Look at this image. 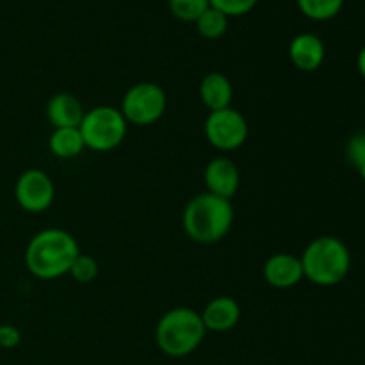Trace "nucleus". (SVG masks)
<instances>
[{
	"label": "nucleus",
	"instance_id": "19",
	"mask_svg": "<svg viewBox=\"0 0 365 365\" xmlns=\"http://www.w3.org/2000/svg\"><path fill=\"white\" fill-rule=\"evenodd\" d=\"M344 153L348 163L355 168V171L360 175V178L365 180V130L355 132V134L346 141Z\"/></svg>",
	"mask_w": 365,
	"mask_h": 365
},
{
	"label": "nucleus",
	"instance_id": "21",
	"mask_svg": "<svg viewBox=\"0 0 365 365\" xmlns=\"http://www.w3.org/2000/svg\"><path fill=\"white\" fill-rule=\"evenodd\" d=\"M210 7L221 11L225 16H242L257 6V0H209Z\"/></svg>",
	"mask_w": 365,
	"mask_h": 365
},
{
	"label": "nucleus",
	"instance_id": "23",
	"mask_svg": "<svg viewBox=\"0 0 365 365\" xmlns=\"http://www.w3.org/2000/svg\"><path fill=\"white\" fill-rule=\"evenodd\" d=\"M356 68H359V73L362 75L365 81V46L359 52V57H356Z\"/></svg>",
	"mask_w": 365,
	"mask_h": 365
},
{
	"label": "nucleus",
	"instance_id": "18",
	"mask_svg": "<svg viewBox=\"0 0 365 365\" xmlns=\"http://www.w3.org/2000/svg\"><path fill=\"white\" fill-rule=\"evenodd\" d=\"M171 14L187 24H195L210 7L209 0H168Z\"/></svg>",
	"mask_w": 365,
	"mask_h": 365
},
{
	"label": "nucleus",
	"instance_id": "9",
	"mask_svg": "<svg viewBox=\"0 0 365 365\" xmlns=\"http://www.w3.org/2000/svg\"><path fill=\"white\" fill-rule=\"evenodd\" d=\"M203 182H205L207 192L220 196V198L232 200L239 191L241 173L234 160L227 159V157H216L205 166Z\"/></svg>",
	"mask_w": 365,
	"mask_h": 365
},
{
	"label": "nucleus",
	"instance_id": "8",
	"mask_svg": "<svg viewBox=\"0 0 365 365\" xmlns=\"http://www.w3.org/2000/svg\"><path fill=\"white\" fill-rule=\"evenodd\" d=\"M14 198L25 212L41 214L52 207L56 200V185L45 171L31 168L16 180Z\"/></svg>",
	"mask_w": 365,
	"mask_h": 365
},
{
	"label": "nucleus",
	"instance_id": "12",
	"mask_svg": "<svg viewBox=\"0 0 365 365\" xmlns=\"http://www.w3.org/2000/svg\"><path fill=\"white\" fill-rule=\"evenodd\" d=\"M324 56H327V48H324L323 39L310 32H302L292 38L291 45H289L291 63L298 70L307 71V73L319 70L321 64L324 63Z\"/></svg>",
	"mask_w": 365,
	"mask_h": 365
},
{
	"label": "nucleus",
	"instance_id": "3",
	"mask_svg": "<svg viewBox=\"0 0 365 365\" xmlns=\"http://www.w3.org/2000/svg\"><path fill=\"white\" fill-rule=\"evenodd\" d=\"M303 277L319 287L339 285L351 269V253L344 241L334 235L312 239L299 257Z\"/></svg>",
	"mask_w": 365,
	"mask_h": 365
},
{
	"label": "nucleus",
	"instance_id": "20",
	"mask_svg": "<svg viewBox=\"0 0 365 365\" xmlns=\"http://www.w3.org/2000/svg\"><path fill=\"white\" fill-rule=\"evenodd\" d=\"M70 274L75 282L78 284H91L96 277H98V262L96 259H93L91 255H86V253H78L75 257V260L71 262Z\"/></svg>",
	"mask_w": 365,
	"mask_h": 365
},
{
	"label": "nucleus",
	"instance_id": "4",
	"mask_svg": "<svg viewBox=\"0 0 365 365\" xmlns=\"http://www.w3.org/2000/svg\"><path fill=\"white\" fill-rule=\"evenodd\" d=\"M207 330L202 316L189 307H177L164 314L155 328V341L160 351L173 359L191 355L200 348Z\"/></svg>",
	"mask_w": 365,
	"mask_h": 365
},
{
	"label": "nucleus",
	"instance_id": "16",
	"mask_svg": "<svg viewBox=\"0 0 365 365\" xmlns=\"http://www.w3.org/2000/svg\"><path fill=\"white\" fill-rule=\"evenodd\" d=\"M299 11L307 18L316 21H327L341 13L346 0H296Z\"/></svg>",
	"mask_w": 365,
	"mask_h": 365
},
{
	"label": "nucleus",
	"instance_id": "7",
	"mask_svg": "<svg viewBox=\"0 0 365 365\" xmlns=\"http://www.w3.org/2000/svg\"><path fill=\"white\" fill-rule=\"evenodd\" d=\"M205 138L220 152H234L241 148L248 139V121L239 110L227 109L214 110L207 116Z\"/></svg>",
	"mask_w": 365,
	"mask_h": 365
},
{
	"label": "nucleus",
	"instance_id": "15",
	"mask_svg": "<svg viewBox=\"0 0 365 365\" xmlns=\"http://www.w3.org/2000/svg\"><path fill=\"white\" fill-rule=\"evenodd\" d=\"M48 148L57 159H75L86 148L78 127L75 128H53L48 138Z\"/></svg>",
	"mask_w": 365,
	"mask_h": 365
},
{
	"label": "nucleus",
	"instance_id": "14",
	"mask_svg": "<svg viewBox=\"0 0 365 365\" xmlns=\"http://www.w3.org/2000/svg\"><path fill=\"white\" fill-rule=\"evenodd\" d=\"M200 98L210 113L227 109L234 98L232 82L228 81L227 75L220 73V71H210L200 82Z\"/></svg>",
	"mask_w": 365,
	"mask_h": 365
},
{
	"label": "nucleus",
	"instance_id": "6",
	"mask_svg": "<svg viewBox=\"0 0 365 365\" xmlns=\"http://www.w3.org/2000/svg\"><path fill=\"white\" fill-rule=\"evenodd\" d=\"M168 109L166 91L155 82L134 84L121 100V114L127 123L148 127L157 123Z\"/></svg>",
	"mask_w": 365,
	"mask_h": 365
},
{
	"label": "nucleus",
	"instance_id": "10",
	"mask_svg": "<svg viewBox=\"0 0 365 365\" xmlns=\"http://www.w3.org/2000/svg\"><path fill=\"white\" fill-rule=\"evenodd\" d=\"M264 280L274 289H292L303 280V266L299 257L291 253H274L262 267Z\"/></svg>",
	"mask_w": 365,
	"mask_h": 365
},
{
	"label": "nucleus",
	"instance_id": "1",
	"mask_svg": "<svg viewBox=\"0 0 365 365\" xmlns=\"http://www.w3.org/2000/svg\"><path fill=\"white\" fill-rule=\"evenodd\" d=\"M81 253L77 241L63 228L38 232L25 248V266L39 280H56L70 273L71 262Z\"/></svg>",
	"mask_w": 365,
	"mask_h": 365
},
{
	"label": "nucleus",
	"instance_id": "17",
	"mask_svg": "<svg viewBox=\"0 0 365 365\" xmlns=\"http://www.w3.org/2000/svg\"><path fill=\"white\" fill-rule=\"evenodd\" d=\"M200 36L205 39H217L227 32L228 29V16H225L221 11L209 7L198 20L195 21Z\"/></svg>",
	"mask_w": 365,
	"mask_h": 365
},
{
	"label": "nucleus",
	"instance_id": "2",
	"mask_svg": "<svg viewBox=\"0 0 365 365\" xmlns=\"http://www.w3.org/2000/svg\"><path fill=\"white\" fill-rule=\"evenodd\" d=\"M234 225V207L230 200L202 192L189 200L182 212V227L187 237L198 245H216L227 237Z\"/></svg>",
	"mask_w": 365,
	"mask_h": 365
},
{
	"label": "nucleus",
	"instance_id": "22",
	"mask_svg": "<svg viewBox=\"0 0 365 365\" xmlns=\"http://www.w3.org/2000/svg\"><path fill=\"white\" fill-rule=\"evenodd\" d=\"M21 342V334L13 324H0V348L13 349Z\"/></svg>",
	"mask_w": 365,
	"mask_h": 365
},
{
	"label": "nucleus",
	"instance_id": "11",
	"mask_svg": "<svg viewBox=\"0 0 365 365\" xmlns=\"http://www.w3.org/2000/svg\"><path fill=\"white\" fill-rule=\"evenodd\" d=\"M203 321V327L207 331H223L234 330L241 321V307L230 296H217L210 299L205 305L203 312L200 314Z\"/></svg>",
	"mask_w": 365,
	"mask_h": 365
},
{
	"label": "nucleus",
	"instance_id": "5",
	"mask_svg": "<svg viewBox=\"0 0 365 365\" xmlns=\"http://www.w3.org/2000/svg\"><path fill=\"white\" fill-rule=\"evenodd\" d=\"M78 130L86 148L93 152H110L125 141L128 123L116 107L98 106L86 110Z\"/></svg>",
	"mask_w": 365,
	"mask_h": 365
},
{
	"label": "nucleus",
	"instance_id": "13",
	"mask_svg": "<svg viewBox=\"0 0 365 365\" xmlns=\"http://www.w3.org/2000/svg\"><path fill=\"white\" fill-rule=\"evenodd\" d=\"M86 110L71 93H57L46 103V118L56 128L81 127Z\"/></svg>",
	"mask_w": 365,
	"mask_h": 365
}]
</instances>
